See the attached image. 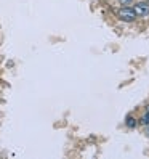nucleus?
<instances>
[{
    "mask_svg": "<svg viewBox=\"0 0 149 159\" xmlns=\"http://www.w3.org/2000/svg\"><path fill=\"white\" fill-rule=\"evenodd\" d=\"M128 125L133 127V119H132V117H128Z\"/></svg>",
    "mask_w": 149,
    "mask_h": 159,
    "instance_id": "39448f33",
    "label": "nucleus"
},
{
    "mask_svg": "<svg viewBox=\"0 0 149 159\" xmlns=\"http://www.w3.org/2000/svg\"><path fill=\"white\" fill-rule=\"evenodd\" d=\"M132 10L135 11V15L136 16H147L149 15V3H146V2H138Z\"/></svg>",
    "mask_w": 149,
    "mask_h": 159,
    "instance_id": "f03ea898",
    "label": "nucleus"
},
{
    "mask_svg": "<svg viewBox=\"0 0 149 159\" xmlns=\"http://www.w3.org/2000/svg\"><path fill=\"white\" fill-rule=\"evenodd\" d=\"M119 2H120V3H122V5H128L130 2H132V0H119Z\"/></svg>",
    "mask_w": 149,
    "mask_h": 159,
    "instance_id": "20e7f679",
    "label": "nucleus"
},
{
    "mask_svg": "<svg viewBox=\"0 0 149 159\" xmlns=\"http://www.w3.org/2000/svg\"><path fill=\"white\" fill-rule=\"evenodd\" d=\"M117 15H119V18L122 21H133L135 18H136V15H135V11L132 10V8H128V7H124V8H120V10L117 11Z\"/></svg>",
    "mask_w": 149,
    "mask_h": 159,
    "instance_id": "f257e3e1",
    "label": "nucleus"
},
{
    "mask_svg": "<svg viewBox=\"0 0 149 159\" xmlns=\"http://www.w3.org/2000/svg\"><path fill=\"white\" fill-rule=\"evenodd\" d=\"M141 122H143V124H146V125L149 124V109H147V114H144V116H143Z\"/></svg>",
    "mask_w": 149,
    "mask_h": 159,
    "instance_id": "7ed1b4c3",
    "label": "nucleus"
}]
</instances>
